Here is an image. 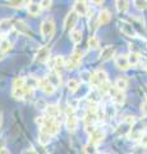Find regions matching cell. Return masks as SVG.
Wrapping results in <instances>:
<instances>
[{
	"mask_svg": "<svg viewBox=\"0 0 147 154\" xmlns=\"http://www.w3.org/2000/svg\"><path fill=\"white\" fill-rule=\"evenodd\" d=\"M65 126L70 134L75 132L78 128V118L73 107H67L65 109Z\"/></svg>",
	"mask_w": 147,
	"mask_h": 154,
	"instance_id": "3",
	"label": "cell"
},
{
	"mask_svg": "<svg viewBox=\"0 0 147 154\" xmlns=\"http://www.w3.org/2000/svg\"><path fill=\"white\" fill-rule=\"evenodd\" d=\"M115 7L116 11L120 13H124L128 11V7H129V2L128 0H116L115 2Z\"/></svg>",
	"mask_w": 147,
	"mask_h": 154,
	"instance_id": "24",
	"label": "cell"
},
{
	"mask_svg": "<svg viewBox=\"0 0 147 154\" xmlns=\"http://www.w3.org/2000/svg\"><path fill=\"white\" fill-rule=\"evenodd\" d=\"M4 143H5V141H4L3 139H0V149H1V148H4Z\"/></svg>",
	"mask_w": 147,
	"mask_h": 154,
	"instance_id": "40",
	"label": "cell"
},
{
	"mask_svg": "<svg viewBox=\"0 0 147 154\" xmlns=\"http://www.w3.org/2000/svg\"><path fill=\"white\" fill-rule=\"evenodd\" d=\"M105 81H107V73L104 69H98L95 72V73H92L90 84H91L93 88H98V85L105 82Z\"/></svg>",
	"mask_w": 147,
	"mask_h": 154,
	"instance_id": "8",
	"label": "cell"
},
{
	"mask_svg": "<svg viewBox=\"0 0 147 154\" xmlns=\"http://www.w3.org/2000/svg\"><path fill=\"white\" fill-rule=\"evenodd\" d=\"M28 0H7L8 5L10 8H16V9H19V8H23L26 5V3Z\"/></svg>",
	"mask_w": 147,
	"mask_h": 154,
	"instance_id": "26",
	"label": "cell"
},
{
	"mask_svg": "<svg viewBox=\"0 0 147 154\" xmlns=\"http://www.w3.org/2000/svg\"><path fill=\"white\" fill-rule=\"evenodd\" d=\"M14 28V22L13 19H3L0 21V33H8L9 31Z\"/></svg>",
	"mask_w": 147,
	"mask_h": 154,
	"instance_id": "19",
	"label": "cell"
},
{
	"mask_svg": "<svg viewBox=\"0 0 147 154\" xmlns=\"http://www.w3.org/2000/svg\"><path fill=\"white\" fill-rule=\"evenodd\" d=\"M111 19V13L107 11V9H104L98 13L97 16V26H104V25H107Z\"/></svg>",
	"mask_w": 147,
	"mask_h": 154,
	"instance_id": "15",
	"label": "cell"
},
{
	"mask_svg": "<svg viewBox=\"0 0 147 154\" xmlns=\"http://www.w3.org/2000/svg\"><path fill=\"white\" fill-rule=\"evenodd\" d=\"M78 13L74 11H70L68 14H67V17H65L64 19V31H67V32H70L73 30V28L75 27V25H77V21H78Z\"/></svg>",
	"mask_w": 147,
	"mask_h": 154,
	"instance_id": "6",
	"label": "cell"
},
{
	"mask_svg": "<svg viewBox=\"0 0 147 154\" xmlns=\"http://www.w3.org/2000/svg\"><path fill=\"white\" fill-rule=\"evenodd\" d=\"M40 32H41V36L45 41H49L54 37V35H55V22L53 21V18H46L41 22Z\"/></svg>",
	"mask_w": 147,
	"mask_h": 154,
	"instance_id": "2",
	"label": "cell"
},
{
	"mask_svg": "<svg viewBox=\"0 0 147 154\" xmlns=\"http://www.w3.org/2000/svg\"><path fill=\"white\" fill-rule=\"evenodd\" d=\"M115 67L120 71H127L131 68L129 60H128V55H119L115 58Z\"/></svg>",
	"mask_w": 147,
	"mask_h": 154,
	"instance_id": "13",
	"label": "cell"
},
{
	"mask_svg": "<svg viewBox=\"0 0 147 154\" xmlns=\"http://www.w3.org/2000/svg\"><path fill=\"white\" fill-rule=\"evenodd\" d=\"M91 2L95 4V5H101V4L105 2V0H91Z\"/></svg>",
	"mask_w": 147,
	"mask_h": 154,
	"instance_id": "37",
	"label": "cell"
},
{
	"mask_svg": "<svg viewBox=\"0 0 147 154\" xmlns=\"http://www.w3.org/2000/svg\"><path fill=\"white\" fill-rule=\"evenodd\" d=\"M53 69L56 71L58 73H63V69H65V60H64V58L59 55V57H56L55 59H54V67H53Z\"/></svg>",
	"mask_w": 147,
	"mask_h": 154,
	"instance_id": "20",
	"label": "cell"
},
{
	"mask_svg": "<svg viewBox=\"0 0 147 154\" xmlns=\"http://www.w3.org/2000/svg\"><path fill=\"white\" fill-rule=\"evenodd\" d=\"M140 143H141V146L142 148H147V134L142 135V137L140 139Z\"/></svg>",
	"mask_w": 147,
	"mask_h": 154,
	"instance_id": "36",
	"label": "cell"
},
{
	"mask_svg": "<svg viewBox=\"0 0 147 154\" xmlns=\"http://www.w3.org/2000/svg\"><path fill=\"white\" fill-rule=\"evenodd\" d=\"M123 121H124L125 123H128V125H131V126H133V125L136 123V118L133 117V116H127Z\"/></svg>",
	"mask_w": 147,
	"mask_h": 154,
	"instance_id": "34",
	"label": "cell"
},
{
	"mask_svg": "<svg viewBox=\"0 0 147 154\" xmlns=\"http://www.w3.org/2000/svg\"><path fill=\"white\" fill-rule=\"evenodd\" d=\"M141 112L145 117H147V99H145V102L141 104Z\"/></svg>",
	"mask_w": 147,
	"mask_h": 154,
	"instance_id": "35",
	"label": "cell"
},
{
	"mask_svg": "<svg viewBox=\"0 0 147 154\" xmlns=\"http://www.w3.org/2000/svg\"><path fill=\"white\" fill-rule=\"evenodd\" d=\"M14 28L21 33V35H26L31 36V31H30V27L27 26V23L25 21H22V19H19V21H16V23H14Z\"/></svg>",
	"mask_w": 147,
	"mask_h": 154,
	"instance_id": "16",
	"label": "cell"
},
{
	"mask_svg": "<svg viewBox=\"0 0 147 154\" xmlns=\"http://www.w3.org/2000/svg\"><path fill=\"white\" fill-rule=\"evenodd\" d=\"M37 88H39L41 91H44V93L47 94V95L54 94L55 90H56V86L51 82L47 77H42V79L37 80Z\"/></svg>",
	"mask_w": 147,
	"mask_h": 154,
	"instance_id": "5",
	"label": "cell"
},
{
	"mask_svg": "<svg viewBox=\"0 0 147 154\" xmlns=\"http://www.w3.org/2000/svg\"><path fill=\"white\" fill-rule=\"evenodd\" d=\"M82 58H83V51L78 49V48H75L72 53V55H70V58L65 62V69H75L79 66Z\"/></svg>",
	"mask_w": 147,
	"mask_h": 154,
	"instance_id": "4",
	"label": "cell"
},
{
	"mask_svg": "<svg viewBox=\"0 0 147 154\" xmlns=\"http://www.w3.org/2000/svg\"><path fill=\"white\" fill-rule=\"evenodd\" d=\"M10 49H12V42L7 40V38H3L1 42H0V51H1L3 54H5V53H8Z\"/></svg>",
	"mask_w": 147,
	"mask_h": 154,
	"instance_id": "30",
	"label": "cell"
},
{
	"mask_svg": "<svg viewBox=\"0 0 147 154\" xmlns=\"http://www.w3.org/2000/svg\"><path fill=\"white\" fill-rule=\"evenodd\" d=\"M69 33H70V38H72V41L74 42L75 45L79 44V42L82 41V32H81L79 30H75V28H73V30L70 31Z\"/></svg>",
	"mask_w": 147,
	"mask_h": 154,
	"instance_id": "25",
	"label": "cell"
},
{
	"mask_svg": "<svg viewBox=\"0 0 147 154\" xmlns=\"http://www.w3.org/2000/svg\"><path fill=\"white\" fill-rule=\"evenodd\" d=\"M28 2H35V3H42V0H28Z\"/></svg>",
	"mask_w": 147,
	"mask_h": 154,
	"instance_id": "41",
	"label": "cell"
},
{
	"mask_svg": "<svg viewBox=\"0 0 147 154\" xmlns=\"http://www.w3.org/2000/svg\"><path fill=\"white\" fill-rule=\"evenodd\" d=\"M87 45L90 49H97L98 46H100V40H98L97 36H90L88 37V41H87Z\"/></svg>",
	"mask_w": 147,
	"mask_h": 154,
	"instance_id": "27",
	"label": "cell"
},
{
	"mask_svg": "<svg viewBox=\"0 0 147 154\" xmlns=\"http://www.w3.org/2000/svg\"><path fill=\"white\" fill-rule=\"evenodd\" d=\"M45 112L47 116H50V117L58 118L61 114V109L59 108V105H56V104H47L45 107Z\"/></svg>",
	"mask_w": 147,
	"mask_h": 154,
	"instance_id": "17",
	"label": "cell"
},
{
	"mask_svg": "<svg viewBox=\"0 0 147 154\" xmlns=\"http://www.w3.org/2000/svg\"><path fill=\"white\" fill-rule=\"evenodd\" d=\"M67 88H68V90L70 91V93H75V91L79 89V82H78V80L70 79L68 82H67Z\"/></svg>",
	"mask_w": 147,
	"mask_h": 154,
	"instance_id": "29",
	"label": "cell"
},
{
	"mask_svg": "<svg viewBox=\"0 0 147 154\" xmlns=\"http://www.w3.org/2000/svg\"><path fill=\"white\" fill-rule=\"evenodd\" d=\"M1 123H3V113L0 110V127H1Z\"/></svg>",
	"mask_w": 147,
	"mask_h": 154,
	"instance_id": "39",
	"label": "cell"
},
{
	"mask_svg": "<svg viewBox=\"0 0 147 154\" xmlns=\"http://www.w3.org/2000/svg\"><path fill=\"white\" fill-rule=\"evenodd\" d=\"M0 154H9V150L7 148H1L0 149Z\"/></svg>",
	"mask_w": 147,
	"mask_h": 154,
	"instance_id": "38",
	"label": "cell"
},
{
	"mask_svg": "<svg viewBox=\"0 0 147 154\" xmlns=\"http://www.w3.org/2000/svg\"><path fill=\"white\" fill-rule=\"evenodd\" d=\"M115 53H116V46H114V45L105 46L100 53V60L101 62H107V60L113 59V58L115 57Z\"/></svg>",
	"mask_w": 147,
	"mask_h": 154,
	"instance_id": "9",
	"label": "cell"
},
{
	"mask_svg": "<svg viewBox=\"0 0 147 154\" xmlns=\"http://www.w3.org/2000/svg\"><path fill=\"white\" fill-rule=\"evenodd\" d=\"M61 75L60 73H58V72H56V71H51L50 72V75L49 76H47V79H49L50 81H51V82H53L55 86H56V88H58V86L61 84V77H60Z\"/></svg>",
	"mask_w": 147,
	"mask_h": 154,
	"instance_id": "22",
	"label": "cell"
},
{
	"mask_svg": "<svg viewBox=\"0 0 147 154\" xmlns=\"http://www.w3.org/2000/svg\"><path fill=\"white\" fill-rule=\"evenodd\" d=\"M79 76H81V80H82L83 82H90V81H91V77H92V73L87 69H83V71H81Z\"/></svg>",
	"mask_w": 147,
	"mask_h": 154,
	"instance_id": "32",
	"label": "cell"
},
{
	"mask_svg": "<svg viewBox=\"0 0 147 154\" xmlns=\"http://www.w3.org/2000/svg\"><path fill=\"white\" fill-rule=\"evenodd\" d=\"M115 86L119 90L124 91L128 88V80L125 79V77H118V79L115 80Z\"/></svg>",
	"mask_w": 147,
	"mask_h": 154,
	"instance_id": "28",
	"label": "cell"
},
{
	"mask_svg": "<svg viewBox=\"0 0 147 154\" xmlns=\"http://www.w3.org/2000/svg\"><path fill=\"white\" fill-rule=\"evenodd\" d=\"M145 68H146V71H147V64H146V67H145Z\"/></svg>",
	"mask_w": 147,
	"mask_h": 154,
	"instance_id": "43",
	"label": "cell"
},
{
	"mask_svg": "<svg viewBox=\"0 0 147 154\" xmlns=\"http://www.w3.org/2000/svg\"><path fill=\"white\" fill-rule=\"evenodd\" d=\"M104 139H105V132L101 131L100 128H95L93 131L90 134V143H93V144H97L101 143Z\"/></svg>",
	"mask_w": 147,
	"mask_h": 154,
	"instance_id": "14",
	"label": "cell"
},
{
	"mask_svg": "<svg viewBox=\"0 0 147 154\" xmlns=\"http://www.w3.org/2000/svg\"><path fill=\"white\" fill-rule=\"evenodd\" d=\"M75 2H84V0H75Z\"/></svg>",
	"mask_w": 147,
	"mask_h": 154,
	"instance_id": "42",
	"label": "cell"
},
{
	"mask_svg": "<svg viewBox=\"0 0 147 154\" xmlns=\"http://www.w3.org/2000/svg\"><path fill=\"white\" fill-rule=\"evenodd\" d=\"M50 58V48L49 46H42L39 49L36 54V62L37 63H46Z\"/></svg>",
	"mask_w": 147,
	"mask_h": 154,
	"instance_id": "10",
	"label": "cell"
},
{
	"mask_svg": "<svg viewBox=\"0 0 147 154\" xmlns=\"http://www.w3.org/2000/svg\"><path fill=\"white\" fill-rule=\"evenodd\" d=\"M133 3L138 11H145V9H147V0H133Z\"/></svg>",
	"mask_w": 147,
	"mask_h": 154,
	"instance_id": "33",
	"label": "cell"
},
{
	"mask_svg": "<svg viewBox=\"0 0 147 154\" xmlns=\"http://www.w3.org/2000/svg\"><path fill=\"white\" fill-rule=\"evenodd\" d=\"M128 60H129L131 67H136L137 64L140 63L141 55L138 54V53H136V51H132V53H129V54H128Z\"/></svg>",
	"mask_w": 147,
	"mask_h": 154,
	"instance_id": "23",
	"label": "cell"
},
{
	"mask_svg": "<svg viewBox=\"0 0 147 154\" xmlns=\"http://www.w3.org/2000/svg\"><path fill=\"white\" fill-rule=\"evenodd\" d=\"M42 3H35V2H28L27 4V12L31 17H36L42 12Z\"/></svg>",
	"mask_w": 147,
	"mask_h": 154,
	"instance_id": "11",
	"label": "cell"
},
{
	"mask_svg": "<svg viewBox=\"0 0 147 154\" xmlns=\"http://www.w3.org/2000/svg\"><path fill=\"white\" fill-rule=\"evenodd\" d=\"M51 135L49 132L44 131V130H40L39 131V143L41 144V145H47L50 141H51Z\"/></svg>",
	"mask_w": 147,
	"mask_h": 154,
	"instance_id": "21",
	"label": "cell"
},
{
	"mask_svg": "<svg viewBox=\"0 0 147 154\" xmlns=\"http://www.w3.org/2000/svg\"><path fill=\"white\" fill-rule=\"evenodd\" d=\"M82 152H83V153H87V154H90V153H97L98 150H97L96 144H93V143H90V141H88L87 145H84V146H83Z\"/></svg>",
	"mask_w": 147,
	"mask_h": 154,
	"instance_id": "31",
	"label": "cell"
},
{
	"mask_svg": "<svg viewBox=\"0 0 147 154\" xmlns=\"http://www.w3.org/2000/svg\"><path fill=\"white\" fill-rule=\"evenodd\" d=\"M107 94L111 96V100L115 104H123L124 103V100H125V95H124V93H123V90H119L116 88L115 85H111L110 88H109V91H107Z\"/></svg>",
	"mask_w": 147,
	"mask_h": 154,
	"instance_id": "7",
	"label": "cell"
},
{
	"mask_svg": "<svg viewBox=\"0 0 147 154\" xmlns=\"http://www.w3.org/2000/svg\"><path fill=\"white\" fill-rule=\"evenodd\" d=\"M120 31L124 33L125 36L128 37H137V31L134 30V27L133 25H131V23H128V22H120Z\"/></svg>",
	"mask_w": 147,
	"mask_h": 154,
	"instance_id": "12",
	"label": "cell"
},
{
	"mask_svg": "<svg viewBox=\"0 0 147 154\" xmlns=\"http://www.w3.org/2000/svg\"><path fill=\"white\" fill-rule=\"evenodd\" d=\"M73 9L78 13L79 17H84V16H87V13H88V8L84 2H75Z\"/></svg>",
	"mask_w": 147,
	"mask_h": 154,
	"instance_id": "18",
	"label": "cell"
},
{
	"mask_svg": "<svg viewBox=\"0 0 147 154\" xmlns=\"http://www.w3.org/2000/svg\"><path fill=\"white\" fill-rule=\"evenodd\" d=\"M36 122L37 125H40V130L49 132L51 136L58 135V132L60 131V122L55 117H50V116L45 114V116H41V117H37Z\"/></svg>",
	"mask_w": 147,
	"mask_h": 154,
	"instance_id": "1",
	"label": "cell"
}]
</instances>
